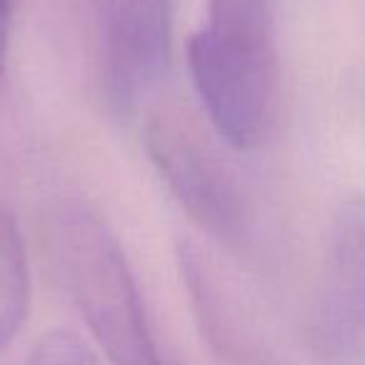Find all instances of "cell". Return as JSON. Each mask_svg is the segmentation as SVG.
<instances>
[{
    "label": "cell",
    "instance_id": "obj_4",
    "mask_svg": "<svg viewBox=\"0 0 365 365\" xmlns=\"http://www.w3.org/2000/svg\"><path fill=\"white\" fill-rule=\"evenodd\" d=\"M173 61V0H115L103 38V93L130 118L163 83Z\"/></svg>",
    "mask_w": 365,
    "mask_h": 365
},
{
    "label": "cell",
    "instance_id": "obj_6",
    "mask_svg": "<svg viewBox=\"0 0 365 365\" xmlns=\"http://www.w3.org/2000/svg\"><path fill=\"white\" fill-rule=\"evenodd\" d=\"M31 310V268L16 210L0 193V353L26 325Z\"/></svg>",
    "mask_w": 365,
    "mask_h": 365
},
{
    "label": "cell",
    "instance_id": "obj_9",
    "mask_svg": "<svg viewBox=\"0 0 365 365\" xmlns=\"http://www.w3.org/2000/svg\"><path fill=\"white\" fill-rule=\"evenodd\" d=\"M13 8H16V0H0V26L11 28Z\"/></svg>",
    "mask_w": 365,
    "mask_h": 365
},
{
    "label": "cell",
    "instance_id": "obj_10",
    "mask_svg": "<svg viewBox=\"0 0 365 365\" xmlns=\"http://www.w3.org/2000/svg\"><path fill=\"white\" fill-rule=\"evenodd\" d=\"M8 33L11 28L0 26V73H3V63H6V51H8Z\"/></svg>",
    "mask_w": 365,
    "mask_h": 365
},
{
    "label": "cell",
    "instance_id": "obj_1",
    "mask_svg": "<svg viewBox=\"0 0 365 365\" xmlns=\"http://www.w3.org/2000/svg\"><path fill=\"white\" fill-rule=\"evenodd\" d=\"M188 41L193 88L218 135L235 150L268 138L280 98L273 0H208Z\"/></svg>",
    "mask_w": 365,
    "mask_h": 365
},
{
    "label": "cell",
    "instance_id": "obj_5",
    "mask_svg": "<svg viewBox=\"0 0 365 365\" xmlns=\"http://www.w3.org/2000/svg\"><path fill=\"white\" fill-rule=\"evenodd\" d=\"M175 255L200 330L220 360L228 365H273V355L260 340L253 318L208 250L193 240H180Z\"/></svg>",
    "mask_w": 365,
    "mask_h": 365
},
{
    "label": "cell",
    "instance_id": "obj_3",
    "mask_svg": "<svg viewBox=\"0 0 365 365\" xmlns=\"http://www.w3.org/2000/svg\"><path fill=\"white\" fill-rule=\"evenodd\" d=\"M145 150L180 208L225 248L253 240V210L230 165L185 123L158 113L145 123Z\"/></svg>",
    "mask_w": 365,
    "mask_h": 365
},
{
    "label": "cell",
    "instance_id": "obj_7",
    "mask_svg": "<svg viewBox=\"0 0 365 365\" xmlns=\"http://www.w3.org/2000/svg\"><path fill=\"white\" fill-rule=\"evenodd\" d=\"M328 260L350 270L365 285V198H350L340 205L330 233Z\"/></svg>",
    "mask_w": 365,
    "mask_h": 365
},
{
    "label": "cell",
    "instance_id": "obj_8",
    "mask_svg": "<svg viewBox=\"0 0 365 365\" xmlns=\"http://www.w3.org/2000/svg\"><path fill=\"white\" fill-rule=\"evenodd\" d=\"M26 365H101V360L73 330L61 328L38 340Z\"/></svg>",
    "mask_w": 365,
    "mask_h": 365
},
{
    "label": "cell",
    "instance_id": "obj_2",
    "mask_svg": "<svg viewBox=\"0 0 365 365\" xmlns=\"http://www.w3.org/2000/svg\"><path fill=\"white\" fill-rule=\"evenodd\" d=\"M51 255L61 285L110 365H170L158 348L145 303L118 235L86 200L51 218Z\"/></svg>",
    "mask_w": 365,
    "mask_h": 365
}]
</instances>
